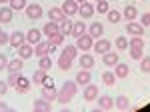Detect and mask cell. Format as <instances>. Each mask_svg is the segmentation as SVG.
<instances>
[{"label":"cell","instance_id":"obj_1","mask_svg":"<svg viewBox=\"0 0 150 112\" xmlns=\"http://www.w3.org/2000/svg\"><path fill=\"white\" fill-rule=\"evenodd\" d=\"M76 90H78V82H76V80H66V82L62 84V88L58 90V102L68 104V102L76 96Z\"/></svg>","mask_w":150,"mask_h":112},{"label":"cell","instance_id":"obj_2","mask_svg":"<svg viewBox=\"0 0 150 112\" xmlns=\"http://www.w3.org/2000/svg\"><path fill=\"white\" fill-rule=\"evenodd\" d=\"M76 46H78V50L88 52V50L94 46V38L90 36V34H82V36H78V40H76Z\"/></svg>","mask_w":150,"mask_h":112},{"label":"cell","instance_id":"obj_3","mask_svg":"<svg viewBox=\"0 0 150 112\" xmlns=\"http://www.w3.org/2000/svg\"><path fill=\"white\" fill-rule=\"evenodd\" d=\"M62 10H64V14L66 16H74V14H78V10H80V4L76 2V0H64V4H62Z\"/></svg>","mask_w":150,"mask_h":112},{"label":"cell","instance_id":"obj_4","mask_svg":"<svg viewBox=\"0 0 150 112\" xmlns=\"http://www.w3.org/2000/svg\"><path fill=\"white\" fill-rule=\"evenodd\" d=\"M24 12H26V16H28L30 20H38V18L42 16V6H40V4H28Z\"/></svg>","mask_w":150,"mask_h":112},{"label":"cell","instance_id":"obj_5","mask_svg":"<svg viewBox=\"0 0 150 112\" xmlns=\"http://www.w3.org/2000/svg\"><path fill=\"white\" fill-rule=\"evenodd\" d=\"M96 98H98V86L92 84V82L86 84V86H84V100L92 102V100H96Z\"/></svg>","mask_w":150,"mask_h":112},{"label":"cell","instance_id":"obj_6","mask_svg":"<svg viewBox=\"0 0 150 112\" xmlns=\"http://www.w3.org/2000/svg\"><path fill=\"white\" fill-rule=\"evenodd\" d=\"M32 108H34L36 112H50L52 110L50 100H46V98H36V100L32 102Z\"/></svg>","mask_w":150,"mask_h":112},{"label":"cell","instance_id":"obj_7","mask_svg":"<svg viewBox=\"0 0 150 112\" xmlns=\"http://www.w3.org/2000/svg\"><path fill=\"white\" fill-rule=\"evenodd\" d=\"M40 40H42V32H40L38 28H30V30L26 32V42H28V44L36 46Z\"/></svg>","mask_w":150,"mask_h":112},{"label":"cell","instance_id":"obj_8","mask_svg":"<svg viewBox=\"0 0 150 112\" xmlns=\"http://www.w3.org/2000/svg\"><path fill=\"white\" fill-rule=\"evenodd\" d=\"M94 12H96V6H92L88 0H84V2H80V10H78V14H80L82 18H90Z\"/></svg>","mask_w":150,"mask_h":112},{"label":"cell","instance_id":"obj_9","mask_svg":"<svg viewBox=\"0 0 150 112\" xmlns=\"http://www.w3.org/2000/svg\"><path fill=\"white\" fill-rule=\"evenodd\" d=\"M126 32L130 34V36H142V34H144V26H142V24H136L134 20H130V22L126 24Z\"/></svg>","mask_w":150,"mask_h":112},{"label":"cell","instance_id":"obj_10","mask_svg":"<svg viewBox=\"0 0 150 112\" xmlns=\"http://www.w3.org/2000/svg\"><path fill=\"white\" fill-rule=\"evenodd\" d=\"M58 26H60V32L64 34V36H70V34H72V26H74V22L70 20V16H64V18L58 22Z\"/></svg>","mask_w":150,"mask_h":112},{"label":"cell","instance_id":"obj_11","mask_svg":"<svg viewBox=\"0 0 150 112\" xmlns=\"http://www.w3.org/2000/svg\"><path fill=\"white\" fill-rule=\"evenodd\" d=\"M96 102H98L100 110H112L114 108V98H110V96H98Z\"/></svg>","mask_w":150,"mask_h":112},{"label":"cell","instance_id":"obj_12","mask_svg":"<svg viewBox=\"0 0 150 112\" xmlns=\"http://www.w3.org/2000/svg\"><path fill=\"white\" fill-rule=\"evenodd\" d=\"M24 42H26V34H22L20 30H16V32L10 34V46L18 48V46H22Z\"/></svg>","mask_w":150,"mask_h":112},{"label":"cell","instance_id":"obj_13","mask_svg":"<svg viewBox=\"0 0 150 112\" xmlns=\"http://www.w3.org/2000/svg\"><path fill=\"white\" fill-rule=\"evenodd\" d=\"M110 40H104V38H100V40H96V42H94V50H96V52H98V54H106V52H108V50H110Z\"/></svg>","mask_w":150,"mask_h":112},{"label":"cell","instance_id":"obj_14","mask_svg":"<svg viewBox=\"0 0 150 112\" xmlns=\"http://www.w3.org/2000/svg\"><path fill=\"white\" fill-rule=\"evenodd\" d=\"M12 16H14V8L12 6H4V8H0V24H8L12 22Z\"/></svg>","mask_w":150,"mask_h":112},{"label":"cell","instance_id":"obj_15","mask_svg":"<svg viewBox=\"0 0 150 112\" xmlns=\"http://www.w3.org/2000/svg\"><path fill=\"white\" fill-rule=\"evenodd\" d=\"M102 62H104V66H116V64H118V52L108 50V52L102 56Z\"/></svg>","mask_w":150,"mask_h":112},{"label":"cell","instance_id":"obj_16","mask_svg":"<svg viewBox=\"0 0 150 112\" xmlns=\"http://www.w3.org/2000/svg\"><path fill=\"white\" fill-rule=\"evenodd\" d=\"M18 56H22L24 60H26V58H32V56H34V48H32V44L24 42L22 46H18Z\"/></svg>","mask_w":150,"mask_h":112},{"label":"cell","instance_id":"obj_17","mask_svg":"<svg viewBox=\"0 0 150 112\" xmlns=\"http://www.w3.org/2000/svg\"><path fill=\"white\" fill-rule=\"evenodd\" d=\"M42 98H46V100H50V102L58 100V90L54 88V86H44V88H42Z\"/></svg>","mask_w":150,"mask_h":112},{"label":"cell","instance_id":"obj_18","mask_svg":"<svg viewBox=\"0 0 150 112\" xmlns=\"http://www.w3.org/2000/svg\"><path fill=\"white\" fill-rule=\"evenodd\" d=\"M90 80H92V74H90L86 68H82V72H78V76H76L78 86H86V84H90Z\"/></svg>","mask_w":150,"mask_h":112},{"label":"cell","instance_id":"obj_19","mask_svg":"<svg viewBox=\"0 0 150 112\" xmlns=\"http://www.w3.org/2000/svg\"><path fill=\"white\" fill-rule=\"evenodd\" d=\"M16 90L20 92V94H24V92H28L30 90V80L26 78V76H18V82H16Z\"/></svg>","mask_w":150,"mask_h":112},{"label":"cell","instance_id":"obj_20","mask_svg":"<svg viewBox=\"0 0 150 112\" xmlns=\"http://www.w3.org/2000/svg\"><path fill=\"white\" fill-rule=\"evenodd\" d=\"M88 34H90L92 38H102V34H104V26H102L100 22L90 24V28H88Z\"/></svg>","mask_w":150,"mask_h":112},{"label":"cell","instance_id":"obj_21","mask_svg":"<svg viewBox=\"0 0 150 112\" xmlns=\"http://www.w3.org/2000/svg\"><path fill=\"white\" fill-rule=\"evenodd\" d=\"M64 16H66V14H64L62 8H56V6H54V8H50V10H48V18H50L52 22H60Z\"/></svg>","mask_w":150,"mask_h":112},{"label":"cell","instance_id":"obj_22","mask_svg":"<svg viewBox=\"0 0 150 112\" xmlns=\"http://www.w3.org/2000/svg\"><path fill=\"white\" fill-rule=\"evenodd\" d=\"M46 54H48V40H40V42L34 46V56L42 58V56H46Z\"/></svg>","mask_w":150,"mask_h":112},{"label":"cell","instance_id":"obj_23","mask_svg":"<svg viewBox=\"0 0 150 112\" xmlns=\"http://www.w3.org/2000/svg\"><path fill=\"white\" fill-rule=\"evenodd\" d=\"M22 66H24V58H14L8 62V72H22Z\"/></svg>","mask_w":150,"mask_h":112},{"label":"cell","instance_id":"obj_24","mask_svg":"<svg viewBox=\"0 0 150 112\" xmlns=\"http://www.w3.org/2000/svg\"><path fill=\"white\" fill-rule=\"evenodd\" d=\"M124 18H126L128 22L130 20H136V16H138V10H136V6L134 4H128L126 8H124V14H122Z\"/></svg>","mask_w":150,"mask_h":112},{"label":"cell","instance_id":"obj_25","mask_svg":"<svg viewBox=\"0 0 150 112\" xmlns=\"http://www.w3.org/2000/svg\"><path fill=\"white\" fill-rule=\"evenodd\" d=\"M114 72H116V78H126L128 72H130V68H128V64H124V62H118Z\"/></svg>","mask_w":150,"mask_h":112},{"label":"cell","instance_id":"obj_26","mask_svg":"<svg viewBox=\"0 0 150 112\" xmlns=\"http://www.w3.org/2000/svg\"><path fill=\"white\" fill-rule=\"evenodd\" d=\"M80 66L86 68V70H90L94 66V56H90L88 52H84V56H80Z\"/></svg>","mask_w":150,"mask_h":112},{"label":"cell","instance_id":"obj_27","mask_svg":"<svg viewBox=\"0 0 150 112\" xmlns=\"http://www.w3.org/2000/svg\"><path fill=\"white\" fill-rule=\"evenodd\" d=\"M58 30H60V26H58V22H52V20H50L48 24H44V30H42V32H44V34L48 36V38H50V36H52V34H56Z\"/></svg>","mask_w":150,"mask_h":112},{"label":"cell","instance_id":"obj_28","mask_svg":"<svg viewBox=\"0 0 150 112\" xmlns=\"http://www.w3.org/2000/svg\"><path fill=\"white\" fill-rule=\"evenodd\" d=\"M128 106H130V100L126 96H118L114 100V108H118V110H128Z\"/></svg>","mask_w":150,"mask_h":112},{"label":"cell","instance_id":"obj_29","mask_svg":"<svg viewBox=\"0 0 150 112\" xmlns=\"http://www.w3.org/2000/svg\"><path fill=\"white\" fill-rule=\"evenodd\" d=\"M82 34H86V24L84 22H74V26H72V36H82Z\"/></svg>","mask_w":150,"mask_h":112},{"label":"cell","instance_id":"obj_30","mask_svg":"<svg viewBox=\"0 0 150 112\" xmlns=\"http://www.w3.org/2000/svg\"><path fill=\"white\" fill-rule=\"evenodd\" d=\"M70 66H72V58H68V56H60L58 58V68L60 70H70Z\"/></svg>","mask_w":150,"mask_h":112},{"label":"cell","instance_id":"obj_31","mask_svg":"<svg viewBox=\"0 0 150 112\" xmlns=\"http://www.w3.org/2000/svg\"><path fill=\"white\" fill-rule=\"evenodd\" d=\"M102 82L106 86H114L116 82V72H102Z\"/></svg>","mask_w":150,"mask_h":112},{"label":"cell","instance_id":"obj_32","mask_svg":"<svg viewBox=\"0 0 150 112\" xmlns=\"http://www.w3.org/2000/svg\"><path fill=\"white\" fill-rule=\"evenodd\" d=\"M44 78H46V70H42V68H38L34 74H32V82H34V84H42Z\"/></svg>","mask_w":150,"mask_h":112},{"label":"cell","instance_id":"obj_33","mask_svg":"<svg viewBox=\"0 0 150 112\" xmlns=\"http://www.w3.org/2000/svg\"><path fill=\"white\" fill-rule=\"evenodd\" d=\"M38 66L42 68V70H50V66H52V58H50V54L38 58Z\"/></svg>","mask_w":150,"mask_h":112},{"label":"cell","instance_id":"obj_34","mask_svg":"<svg viewBox=\"0 0 150 112\" xmlns=\"http://www.w3.org/2000/svg\"><path fill=\"white\" fill-rule=\"evenodd\" d=\"M128 50H130V58L132 60H142V48H138V46H128Z\"/></svg>","mask_w":150,"mask_h":112},{"label":"cell","instance_id":"obj_35","mask_svg":"<svg viewBox=\"0 0 150 112\" xmlns=\"http://www.w3.org/2000/svg\"><path fill=\"white\" fill-rule=\"evenodd\" d=\"M62 54L74 60V58H76V54H78V46H76V44H74V46H66V48L62 50Z\"/></svg>","mask_w":150,"mask_h":112},{"label":"cell","instance_id":"obj_36","mask_svg":"<svg viewBox=\"0 0 150 112\" xmlns=\"http://www.w3.org/2000/svg\"><path fill=\"white\" fill-rule=\"evenodd\" d=\"M108 10H110L108 0H98V4H96V12H100V14H108Z\"/></svg>","mask_w":150,"mask_h":112},{"label":"cell","instance_id":"obj_37","mask_svg":"<svg viewBox=\"0 0 150 112\" xmlns=\"http://www.w3.org/2000/svg\"><path fill=\"white\" fill-rule=\"evenodd\" d=\"M122 20V14L118 10H108V22H112V24H118Z\"/></svg>","mask_w":150,"mask_h":112},{"label":"cell","instance_id":"obj_38","mask_svg":"<svg viewBox=\"0 0 150 112\" xmlns=\"http://www.w3.org/2000/svg\"><path fill=\"white\" fill-rule=\"evenodd\" d=\"M114 44H116V48H118V52H120V50H126V48H128L126 36H118V38L114 40Z\"/></svg>","mask_w":150,"mask_h":112},{"label":"cell","instance_id":"obj_39","mask_svg":"<svg viewBox=\"0 0 150 112\" xmlns=\"http://www.w3.org/2000/svg\"><path fill=\"white\" fill-rule=\"evenodd\" d=\"M10 6L14 10H26L28 2H26V0H10Z\"/></svg>","mask_w":150,"mask_h":112},{"label":"cell","instance_id":"obj_40","mask_svg":"<svg viewBox=\"0 0 150 112\" xmlns=\"http://www.w3.org/2000/svg\"><path fill=\"white\" fill-rule=\"evenodd\" d=\"M48 40H50V42H54L56 46H60L62 42H64V34H62L60 30H58V32H56V34H52V36H50Z\"/></svg>","mask_w":150,"mask_h":112},{"label":"cell","instance_id":"obj_41","mask_svg":"<svg viewBox=\"0 0 150 112\" xmlns=\"http://www.w3.org/2000/svg\"><path fill=\"white\" fill-rule=\"evenodd\" d=\"M140 70L150 74V56H142V62H140Z\"/></svg>","mask_w":150,"mask_h":112},{"label":"cell","instance_id":"obj_42","mask_svg":"<svg viewBox=\"0 0 150 112\" xmlns=\"http://www.w3.org/2000/svg\"><path fill=\"white\" fill-rule=\"evenodd\" d=\"M128 46H138V48H144V40H142V36H132V40H128Z\"/></svg>","mask_w":150,"mask_h":112},{"label":"cell","instance_id":"obj_43","mask_svg":"<svg viewBox=\"0 0 150 112\" xmlns=\"http://www.w3.org/2000/svg\"><path fill=\"white\" fill-rule=\"evenodd\" d=\"M18 72H10L8 74V78H6V82H8V86H16V82H18Z\"/></svg>","mask_w":150,"mask_h":112},{"label":"cell","instance_id":"obj_44","mask_svg":"<svg viewBox=\"0 0 150 112\" xmlns=\"http://www.w3.org/2000/svg\"><path fill=\"white\" fill-rule=\"evenodd\" d=\"M6 42H10V34L0 32V46H2V44H6Z\"/></svg>","mask_w":150,"mask_h":112},{"label":"cell","instance_id":"obj_45","mask_svg":"<svg viewBox=\"0 0 150 112\" xmlns=\"http://www.w3.org/2000/svg\"><path fill=\"white\" fill-rule=\"evenodd\" d=\"M140 22H142V26H150V12H148V14H142Z\"/></svg>","mask_w":150,"mask_h":112},{"label":"cell","instance_id":"obj_46","mask_svg":"<svg viewBox=\"0 0 150 112\" xmlns=\"http://www.w3.org/2000/svg\"><path fill=\"white\" fill-rule=\"evenodd\" d=\"M6 90H8V82L6 80H0V96L6 94Z\"/></svg>","mask_w":150,"mask_h":112},{"label":"cell","instance_id":"obj_47","mask_svg":"<svg viewBox=\"0 0 150 112\" xmlns=\"http://www.w3.org/2000/svg\"><path fill=\"white\" fill-rule=\"evenodd\" d=\"M4 68H8V60L4 54H0V70H4Z\"/></svg>","mask_w":150,"mask_h":112},{"label":"cell","instance_id":"obj_48","mask_svg":"<svg viewBox=\"0 0 150 112\" xmlns=\"http://www.w3.org/2000/svg\"><path fill=\"white\" fill-rule=\"evenodd\" d=\"M42 86H54V80L50 78V76H46V78H44V82H42Z\"/></svg>","mask_w":150,"mask_h":112},{"label":"cell","instance_id":"obj_49","mask_svg":"<svg viewBox=\"0 0 150 112\" xmlns=\"http://www.w3.org/2000/svg\"><path fill=\"white\" fill-rule=\"evenodd\" d=\"M10 108H8V104L6 102H0V112H8Z\"/></svg>","mask_w":150,"mask_h":112},{"label":"cell","instance_id":"obj_50","mask_svg":"<svg viewBox=\"0 0 150 112\" xmlns=\"http://www.w3.org/2000/svg\"><path fill=\"white\" fill-rule=\"evenodd\" d=\"M6 2H10V0H0V4H6Z\"/></svg>","mask_w":150,"mask_h":112},{"label":"cell","instance_id":"obj_51","mask_svg":"<svg viewBox=\"0 0 150 112\" xmlns=\"http://www.w3.org/2000/svg\"><path fill=\"white\" fill-rule=\"evenodd\" d=\"M76 2H84V0H76Z\"/></svg>","mask_w":150,"mask_h":112},{"label":"cell","instance_id":"obj_52","mask_svg":"<svg viewBox=\"0 0 150 112\" xmlns=\"http://www.w3.org/2000/svg\"><path fill=\"white\" fill-rule=\"evenodd\" d=\"M0 32H2V28H0Z\"/></svg>","mask_w":150,"mask_h":112},{"label":"cell","instance_id":"obj_53","mask_svg":"<svg viewBox=\"0 0 150 112\" xmlns=\"http://www.w3.org/2000/svg\"><path fill=\"white\" fill-rule=\"evenodd\" d=\"M96 2H98V0H96Z\"/></svg>","mask_w":150,"mask_h":112}]
</instances>
